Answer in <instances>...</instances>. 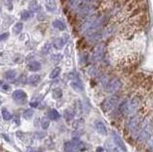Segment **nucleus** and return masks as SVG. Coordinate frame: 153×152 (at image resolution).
<instances>
[{"label":"nucleus","instance_id":"393cba45","mask_svg":"<svg viewBox=\"0 0 153 152\" xmlns=\"http://www.w3.org/2000/svg\"><path fill=\"white\" fill-rule=\"evenodd\" d=\"M64 115H65V119H66L67 121L72 120V119H73V117H74V113H73V112H71V110H70V109L65 111Z\"/></svg>","mask_w":153,"mask_h":152},{"label":"nucleus","instance_id":"9b49d317","mask_svg":"<svg viewBox=\"0 0 153 152\" xmlns=\"http://www.w3.org/2000/svg\"><path fill=\"white\" fill-rule=\"evenodd\" d=\"M48 117L50 120L56 121V120H58L59 118H60V115H59V113L56 109H51L48 112Z\"/></svg>","mask_w":153,"mask_h":152},{"label":"nucleus","instance_id":"7c9ffc66","mask_svg":"<svg viewBox=\"0 0 153 152\" xmlns=\"http://www.w3.org/2000/svg\"><path fill=\"white\" fill-rule=\"evenodd\" d=\"M31 106L32 107H36L37 106V102H31Z\"/></svg>","mask_w":153,"mask_h":152},{"label":"nucleus","instance_id":"412c9836","mask_svg":"<svg viewBox=\"0 0 153 152\" xmlns=\"http://www.w3.org/2000/svg\"><path fill=\"white\" fill-rule=\"evenodd\" d=\"M33 115H34V111H33L32 109H27V110H25V111H24L23 117H24V119L30 120L31 118L33 117Z\"/></svg>","mask_w":153,"mask_h":152},{"label":"nucleus","instance_id":"1a4fd4ad","mask_svg":"<svg viewBox=\"0 0 153 152\" xmlns=\"http://www.w3.org/2000/svg\"><path fill=\"white\" fill-rule=\"evenodd\" d=\"M16 76H17V74L14 70H9L4 75L5 79L10 82H14L15 79H16Z\"/></svg>","mask_w":153,"mask_h":152},{"label":"nucleus","instance_id":"6ab92c4d","mask_svg":"<svg viewBox=\"0 0 153 152\" xmlns=\"http://www.w3.org/2000/svg\"><path fill=\"white\" fill-rule=\"evenodd\" d=\"M22 29H23V24L21 22H18V23H16L14 26V28H12V31H14V34H19L21 31H22Z\"/></svg>","mask_w":153,"mask_h":152},{"label":"nucleus","instance_id":"2eb2a0df","mask_svg":"<svg viewBox=\"0 0 153 152\" xmlns=\"http://www.w3.org/2000/svg\"><path fill=\"white\" fill-rule=\"evenodd\" d=\"M64 149H65V152H78L77 149L75 148V147L73 145V144H72V142H65Z\"/></svg>","mask_w":153,"mask_h":152},{"label":"nucleus","instance_id":"0eeeda50","mask_svg":"<svg viewBox=\"0 0 153 152\" xmlns=\"http://www.w3.org/2000/svg\"><path fill=\"white\" fill-rule=\"evenodd\" d=\"M113 141H114V142H115V144L117 145L118 148H120L121 150H123V151H124V152L127 151V148H126V144H124L123 141L121 140V138L119 135H117V134H114V135H113Z\"/></svg>","mask_w":153,"mask_h":152},{"label":"nucleus","instance_id":"473e14b6","mask_svg":"<svg viewBox=\"0 0 153 152\" xmlns=\"http://www.w3.org/2000/svg\"><path fill=\"white\" fill-rule=\"evenodd\" d=\"M115 1H116V2H121V1H123V0H115Z\"/></svg>","mask_w":153,"mask_h":152},{"label":"nucleus","instance_id":"9d476101","mask_svg":"<svg viewBox=\"0 0 153 152\" xmlns=\"http://www.w3.org/2000/svg\"><path fill=\"white\" fill-rule=\"evenodd\" d=\"M40 68H41V65L37 61H32V62L28 64V69L30 71H33V72H36V71L40 70Z\"/></svg>","mask_w":153,"mask_h":152},{"label":"nucleus","instance_id":"6e6552de","mask_svg":"<svg viewBox=\"0 0 153 152\" xmlns=\"http://www.w3.org/2000/svg\"><path fill=\"white\" fill-rule=\"evenodd\" d=\"M95 127H96L97 132H98L99 134H101V135H106L107 134V128H106L105 125L102 122H99V121L96 122L95 123Z\"/></svg>","mask_w":153,"mask_h":152},{"label":"nucleus","instance_id":"a878e982","mask_svg":"<svg viewBox=\"0 0 153 152\" xmlns=\"http://www.w3.org/2000/svg\"><path fill=\"white\" fill-rule=\"evenodd\" d=\"M63 44H64V41H62V38H58L55 41V47L58 49H60Z\"/></svg>","mask_w":153,"mask_h":152},{"label":"nucleus","instance_id":"f3484780","mask_svg":"<svg viewBox=\"0 0 153 152\" xmlns=\"http://www.w3.org/2000/svg\"><path fill=\"white\" fill-rule=\"evenodd\" d=\"M56 8L55 0H46V9L48 11H54Z\"/></svg>","mask_w":153,"mask_h":152},{"label":"nucleus","instance_id":"b1692460","mask_svg":"<svg viewBox=\"0 0 153 152\" xmlns=\"http://www.w3.org/2000/svg\"><path fill=\"white\" fill-rule=\"evenodd\" d=\"M40 123H41V127L43 129H48V127L50 126V122L47 119H42Z\"/></svg>","mask_w":153,"mask_h":152},{"label":"nucleus","instance_id":"f257e3e1","mask_svg":"<svg viewBox=\"0 0 153 152\" xmlns=\"http://www.w3.org/2000/svg\"><path fill=\"white\" fill-rule=\"evenodd\" d=\"M132 22H133V25L135 27H138V28H140V29H143V28L148 26L149 23L148 14L146 13L142 14L141 15H139V16H137L136 18H134Z\"/></svg>","mask_w":153,"mask_h":152},{"label":"nucleus","instance_id":"20e7f679","mask_svg":"<svg viewBox=\"0 0 153 152\" xmlns=\"http://www.w3.org/2000/svg\"><path fill=\"white\" fill-rule=\"evenodd\" d=\"M146 11H148V4L145 2V3H143V4H141V5H138L133 11L130 12L129 18H130V19H134V18H136L137 16L141 15L142 14L146 13Z\"/></svg>","mask_w":153,"mask_h":152},{"label":"nucleus","instance_id":"f03ea898","mask_svg":"<svg viewBox=\"0 0 153 152\" xmlns=\"http://www.w3.org/2000/svg\"><path fill=\"white\" fill-rule=\"evenodd\" d=\"M118 100H119V98L117 97V96H111V97L105 99L104 102L102 103V110H104V112H107V111L112 110L118 103Z\"/></svg>","mask_w":153,"mask_h":152},{"label":"nucleus","instance_id":"ddd939ff","mask_svg":"<svg viewBox=\"0 0 153 152\" xmlns=\"http://www.w3.org/2000/svg\"><path fill=\"white\" fill-rule=\"evenodd\" d=\"M40 79V76L39 75H32L28 77V83L29 84H36L37 82L39 81Z\"/></svg>","mask_w":153,"mask_h":152},{"label":"nucleus","instance_id":"39448f33","mask_svg":"<svg viewBox=\"0 0 153 152\" xmlns=\"http://www.w3.org/2000/svg\"><path fill=\"white\" fill-rule=\"evenodd\" d=\"M143 98L140 95H135L134 97L131 99V101L128 102V108H129V112L135 111L136 109H139L140 106L142 104Z\"/></svg>","mask_w":153,"mask_h":152},{"label":"nucleus","instance_id":"a211bd4d","mask_svg":"<svg viewBox=\"0 0 153 152\" xmlns=\"http://www.w3.org/2000/svg\"><path fill=\"white\" fill-rule=\"evenodd\" d=\"M105 145H106V149H107L108 152H119L118 147H116L115 145H113V144H111V142H107L105 144Z\"/></svg>","mask_w":153,"mask_h":152},{"label":"nucleus","instance_id":"dca6fc26","mask_svg":"<svg viewBox=\"0 0 153 152\" xmlns=\"http://www.w3.org/2000/svg\"><path fill=\"white\" fill-rule=\"evenodd\" d=\"M33 12L31 11H23L21 13V19L22 20H28L33 16Z\"/></svg>","mask_w":153,"mask_h":152},{"label":"nucleus","instance_id":"72a5a7b5","mask_svg":"<svg viewBox=\"0 0 153 152\" xmlns=\"http://www.w3.org/2000/svg\"><path fill=\"white\" fill-rule=\"evenodd\" d=\"M38 152H42V151H38Z\"/></svg>","mask_w":153,"mask_h":152},{"label":"nucleus","instance_id":"aec40b11","mask_svg":"<svg viewBox=\"0 0 153 152\" xmlns=\"http://www.w3.org/2000/svg\"><path fill=\"white\" fill-rule=\"evenodd\" d=\"M59 74H60V68L59 67L55 68V69L51 72V74H50V79H56L57 77H58Z\"/></svg>","mask_w":153,"mask_h":152},{"label":"nucleus","instance_id":"7ed1b4c3","mask_svg":"<svg viewBox=\"0 0 153 152\" xmlns=\"http://www.w3.org/2000/svg\"><path fill=\"white\" fill-rule=\"evenodd\" d=\"M121 87V81L117 77L111 79L107 84H106V92L109 93V94H113V93L117 92L119 89Z\"/></svg>","mask_w":153,"mask_h":152},{"label":"nucleus","instance_id":"c85d7f7f","mask_svg":"<svg viewBox=\"0 0 153 152\" xmlns=\"http://www.w3.org/2000/svg\"><path fill=\"white\" fill-rule=\"evenodd\" d=\"M8 36H9V34H8V33H5V34H2V35H0V41L7 39Z\"/></svg>","mask_w":153,"mask_h":152},{"label":"nucleus","instance_id":"4be33fe9","mask_svg":"<svg viewBox=\"0 0 153 152\" xmlns=\"http://www.w3.org/2000/svg\"><path fill=\"white\" fill-rule=\"evenodd\" d=\"M53 96H54V98H56V99L61 98V96H62V91H61V89L56 88L54 91H53Z\"/></svg>","mask_w":153,"mask_h":152},{"label":"nucleus","instance_id":"423d86ee","mask_svg":"<svg viewBox=\"0 0 153 152\" xmlns=\"http://www.w3.org/2000/svg\"><path fill=\"white\" fill-rule=\"evenodd\" d=\"M12 99L16 101H25L27 99V94L26 92L22 89H17L12 93Z\"/></svg>","mask_w":153,"mask_h":152},{"label":"nucleus","instance_id":"2f4dec72","mask_svg":"<svg viewBox=\"0 0 153 152\" xmlns=\"http://www.w3.org/2000/svg\"><path fill=\"white\" fill-rule=\"evenodd\" d=\"M96 151L97 152H104V148H102V147H98Z\"/></svg>","mask_w":153,"mask_h":152},{"label":"nucleus","instance_id":"cd10ccee","mask_svg":"<svg viewBox=\"0 0 153 152\" xmlns=\"http://www.w3.org/2000/svg\"><path fill=\"white\" fill-rule=\"evenodd\" d=\"M4 3H5V5L7 6V8L9 9V10H12V3L11 0H5Z\"/></svg>","mask_w":153,"mask_h":152},{"label":"nucleus","instance_id":"f8f14e48","mask_svg":"<svg viewBox=\"0 0 153 152\" xmlns=\"http://www.w3.org/2000/svg\"><path fill=\"white\" fill-rule=\"evenodd\" d=\"M29 8H30L31 12H33L34 13V12H38L39 11L40 6H39L38 3H37L36 0H32L29 4Z\"/></svg>","mask_w":153,"mask_h":152},{"label":"nucleus","instance_id":"c756f323","mask_svg":"<svg viewBox=\"0 0 153 152\" xmlns=\"http://www.w3.org/2000/svg\"><path fill=\"white\" fill-rule=\"evenodd\" d=\"M0 83H1V89H4V90H8V89H10V86H9L8 84H6V83H4V82H1V81H0Z\"/></svg>","mask_w":153,"mask_h":152},{"label":"nucleus","instance_id":"4468645a","mask_svg":"<svg viewBox=\"0 0 153 152\" xmlns=\"http://www.w3.org/2000/svg\"><path fill=\"white\" fill-rule=\"evenodd\" d=\"M1 114H2V118L4 119L5 121H10L12 119V114L11 112L9 111L7 108H2L1 110Z\"/></svg>","mask_w":153,"mask_h":152},{"label":"nucleus","instance_id":"5701e85b","mask_svg":"<svg viewBox=\"0 0 153 152\" xmlns=\"http://www.w3.org/2000/svg\"><path fill=\"white\" fill-rule=\"evenodd\" d=\"M53 25H54L55 28H57V29L58 30H63L64 29V25H63V23L60 22V21H58V20H56L54 21V23H53Z\"/></svg>","mask_w":153,"mask_h":152},{"label":"nucleus","instance_id":"bb28decb","mask_svg":"<svg viewBox=\"0 0 153 152\" xmlns=\"http://www.w3.org/2000/svg\"><path fill=\"white\" fill-rule=\"evenodd\" d=\"M148 148L150 150H153V135L148 139Z\"/></svg>","mask_w":153,"mask_h":152}]
</instances>
